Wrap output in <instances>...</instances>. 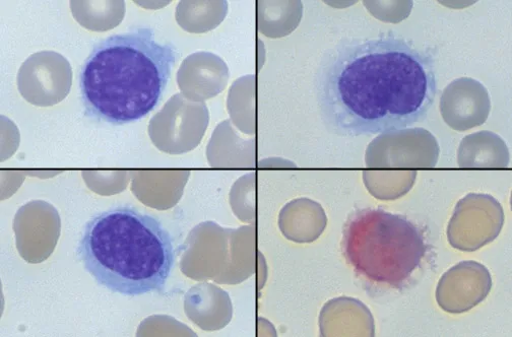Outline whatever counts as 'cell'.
<instances>
[{
  "label": "cell",
  "instance_id": "2",
  "mask_svg": "<svg viewBox=\"0 0 512 337\" xmlns=\"http://www.w3.org/2000/svg\"><path fill=\"white\" fill-rule=\"evenodd\" d=\"M177 58L176 48L158 42L149 28L101 41L80 75L86 114L113 125L145 118L161 101Z\"/></svg>",
  "mask_w": 512,
  "mask_h": 337
},
{
  "label": "cell",
  "instance_id": "1",
  "mask_svg": "<svg viewBox=\"0 0 512 337\" xmlns=\"http://www.w3.org/2000/svg\"><path fill=\"white\" fill-rule=\"evenodd\" d=\"M315 91L320 116L338 136L404 129L423 120L434 103V60L397 37L351 41L325 56Z\"/></svg>",
  "mask_w": 512,
  "mask_h": 337
},
{
  "label": "cell",
  "instance_id": "3",
  "mask_svg": "<svg viewBox=\"0 0 512 337\" xmlns=\"http://www.w3.org/2000/svg\"><path fill=\"white\" fill-rule=\"evenodd\" d=\"M78 255L100 286L128 297L162 292L175 261L173 242L163 225L127 207L89 221Z\"/></svg>",
  "mask_w": 512,
  "mask_h": 337
},
{
  "label": "cell",
  "instance_id": "8",
  "mask_svg": "<svg viewBox=\"0 0 512 337\" xmlns=\"http://www.w3.org/2000/svg\"><path fill=\"white\" fill-rule=\"evenodd\" d=\"M492 289L488 268L473 260L462 261L441 277L436 288L439 307L451 314H462L482 303Z\"/></svg>",
  "mask_w": 512,
  "mask_h": 337
},
{
  "label": "cell",
  "instance_id": "5",
  "mask_svg": "<svg viewBox=\"0 0 512 337\" xmlns=\"http://www.w3.org/2000/svg\"><path fill=\"white\" fill-rule=\"evenodd\" d=\"M504 225L500 202L489 194L470 193L462 198L448 223V242L457 250L474 252L493 242Z\"/></svg>",
  "mask_w": 512,
  "mask_h": 337
},
{
  "label": "cell",
  "instance_id": "4",
  "mask_svg": "<svg viewBox=\"0 0 512 337\" xmlns=\"http://www.w3.org/2000/svg\"><path fill=\"white\" fill-rule=\"evenodd\" d=\"M342 253L372 292L407 290L424 272L432 245L424 230L401 215L359 209L343 228Z\"/></svg>",
  "mask_w": 512,
  "mask_h": 337
},
{
  "label": "cell",
  "instance_id": "10",
  "mask_svg": "<svg viewBox=\"0 0 512 337\" xmlns=\"http://www.w3.org/2000/svg\"><path fill=\"white\" fill-rule=\"evenodd\" d=\"M510 163L505 142L492 131H479L463 139L458 150L461 168H506Z\"/></svg>",
  "mask_w": 512,
  "mask_h": 337
},
{
  "label": "cell",
  "instance_id": "6",
  "mask_svg": "<svg viewBox=\"0 0 512 337\" xmlns=\"http://www.w3.org/2000/svg\"><path fill=\"white\" fill-rule=\"evenodd\" d=\"M440 148L433 134L424 128L383 132L369 146L367 165L387 168H434Z\"/></svg>",
  "mask_w": 512,
  "mask_h": 337
},
{
  "label": "cell",
  "instance_id": "9",
  "mask_svg": "<svg viewBox=\"0 0 512 337\" xmlns=\"http://www.w3.org/2000/svg\"><path fill=\"white\" fill-rule=\"evenodd\" d=\"M491 112L488 90L477 80L461 78L448 85L440 98V113L452 129L464 132L484 124Z\"/></svg>",
  "mask_w": 512,
  "mask_h": 337
},
{
  "label": "cell",
  "instance_id": "7",
  "mask_svg": "<svg viewBox=\"0 0 512 337\" xmlns=\"http://www.w3.org/2000/svg\"><path fill=\"white\" fill-rule=\"evenodd\" d=\"M73 73L70 62L52 51L29 57L18 74L22 96L38 106H51L66 98L71 91Z\"/></svg>",
  "mask_w": 512,
  "mask_h": 337
},
{
  "label": "cell",
  "instance_id": "12",
  "mask_svg": "<svg viewBox=\"0 0 512 337\" xmlns=\"http://www.w3.org/2000/svg\"><path fill=\"white\" fill-rule=\"evenodd\" d=\"M413 2H387L377 3L381 12L376 17L391 23H399L409 17Z\"/></svg>",
  "mask_w": 512,
  "mask_h": 337
},
{
  "label": "cell",
  "instance_id": "11",
  "mask_svg": "<svg viewBox=\"0 0 512 337\" xmlns=\"http://www.w3.org/2000/svg\"><path fill=\"white\" fill-rule=\"evenodd\" d=\"M374 180L371 193L381 200H395L406 195L414 186L417 171H384L365 173Z\"/></svg>",
  "mask_w": 512,
  "mask_h": 337
}]
</instances>
